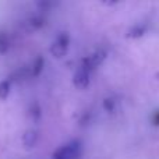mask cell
Here are the masks:
<instances>
[{
	"instance_id": "obj_6",
	"label": "cell",
	"mask_w": 159,
	"mask_h": 159,
	"mask_svg": "<svg viewBox=\"0 0 159 159\" xmlns=\"http://www.w3.org/2000/svg\"><path fill=\"white\" fill-rule=\"evenodd\" d=\"M6 48H7V42L3 41V39L0 38V52H4Z\"/></svg>"
},
{
	"instance_id": "obj_4",
	"label": "cell",
	"mask_w": 159,
	"mask_h": 159,
	"mask_svg": "<svg viewBox=\"0 0 159 159\" xmlns=\"http://www.w3.org/2000/svg\"><path fill=\"white\" fill-rule=\"evenodd\" d=\"M10 93V81L4 80L0 82V99H6Z\"/></svg>"
},
{
	"instance_id": "obj_3",
	"label": "cell",
	"mask_w": 159,
	"mask_h": 159,
	"mask_svg": "<svg viewBox=\"0 0 159 159\" xmlns=\"http://www.w3.org/2000/svg\"><path fill=\"white\" fill-rule=\"evenodd\" d=\"M91 73H92V70H91L89 67H87L84 63L80 64V67L77 69L75 75H74V85L78 88V89H84V88L88 87Z\"/></svg>"
},
{
	"instance_id": "obj_5",
	"label": "cell",
	"mask_w": 159,
	"mask_h": 159,
	"mask_svg": "<svg viewBox=\"0 0 159 159\" xmlns=\"http://www.w3.org/2000/svg\"><path fill=\"white\" fill-rule=\"evenodd\" d=\"M35 140H36V134H35L34 131L25 133V135H24V144H25L27 147L34 145V144H35Z\"/></svg>"
},
{
	"instance_id": "obj_1",
	"label": "cell",
	"mask_w": 159,
	"mask_h": 159,
	"mask_svg": "<svg viewBox=\"0 0 159 159\" xmlns=\"http://www.w3.org/2000/svg\"><path fill=\"white\" fill-rule=\"evenodd\" d=\"M82 154V144L78 140H73L59 147L53 154V159H80Z\"/></svg>"
},
{
	"instance_id": "obj_2",
	"label": "cell",
	"mask_w": 159,
	"mask_h": 159,
	"mask_svg": "<svg viewBox=\"0 0 159 159\" xmlns=\"http://www.w3.org/2000/svg\"><path fill=\"white\" fill-rule=\"evenodd\" d=\"M69 43H70V38L66 32L60 34L57 38L55 39V42L50 46V53L55 57H63L69 50Z\"/></svg>"
}]
</instances>
